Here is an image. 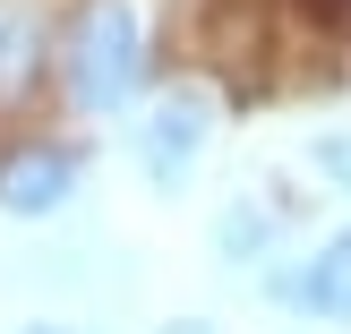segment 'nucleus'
I'll return each instance as SVG.
<instances>
[{"instance_id":"nucleus-1","label":"nucleus","mask_w":351,"mask_h":334,"mask_svg":"<svg viewBox=\"0 0 351 334\" xmlns=\"http://www.w3.org/2000/svg\"><path fill=\"white\" fill-rule=\"evenodd\" d=\"M60 77H69L77 112L137 103V86H146V17H137V0H86L69 43H60Z\"/></svg>"},{"instance_id":"nucleus-2","label":"nucleus","mask_w":351,"mask_h":334,"mask_svg":"<svg viewBox=\"0 0 351 334\" xmlns=\"http://www.w3.org/2000/svg\"><path fill=\"white\" fill-rule=\"evenodd\" d=\"M206 137H215V103H206L197 86H171V95L154 103L146 120H137V171H146V180L171 198V189H180L189 171H197Z\"/></svg>"},{"instance_id":"nucleus-3","label":"nucleus","mask_w":351,"mask_h":334,"mask_svg":"<svg viewBox=\"0 0 351 334\" xmlns=\"http://www.w3.org/2000/svg\"><path fill=\"white\" fill-rule=\"evenodd\" d=\"M69 198H77V154H69L60 137H17V146L0 154V215L43 223V215H60Z\"/></svg>"},{"instance_id":"nucleus-4","label":"nucleus","mask_w":351,"mask_h":334,"mask_svg":"<svg viewBox=\"0 0 351 334\" xmlns=\"http://www.w3.org/2000/svg\"><path fill=\"white\" fill-rule=\"evenodd\" d=\"M274 300L300 309V318H326V326H351V232H335L308 266H291L274 283Z\"/></svg>"},{"instance_id":"nucleus-5","label":"nucleus","mask_w":351,"mask_h":334,"mask_svg":"<svg viewBox=\"0 0 351 334\" xmlns=\"http://www.w3.org/2000/svg\"><path fill=\"white\" fill-rule=\"evenodd\" d=\"M34 77H43V9L0 0V120L34 95Z\"/></svg>"},{"instance_id":"nucleus-6","label":"nucleus","mask_w":351,"mask_h":334,"mask_svg":"<svg viewBox=\"0 0 351 334\" xmlns=\"http://www.w3.org/2000/svg\"><path fill=\"white\" fill-rule=\"evenodd\" d=\"M266 249H274V215L257 198H232L215 215V257L223 266H266Z\"/></svg>"},{"instance_id":"nucleus-7","label":"nucleus","mask_w":351,"mask_h":334,"mask_svg":"<svg viewBox=\"0 0 351 334\" xmlns=\"http://www.w3.org/2000/svg\"><path fill=\"white\" fill-rule=\"evenodd\" d=\"M308 163L326 171V189H343V198H351V129H335V137H317V146H308Z\"/></svg>"},{"instance_id":"nucleus-8","label":"nucleus","mask_w":351,"mask_h":334,"mask_svg":"<svg viewBox=\"0 0 351 334\" xmlns=\"http://www.w3.org/2000/svg\"><path fill=\"white\" fill-rule=\"evenodd\" d=\"M163 334H223V326H206V318H171Z\"/></svg>"},{"instance_id":"nucleus-9","label":"nucleus","mask_w":351,"mask_h":334,"mask_svg":"<svg viewBox=\"0 0 351 334\" xmlns=\"http://www.w3.org/2000/svg\"><path fill=\"white\" fill-rule=\"evenodd\" d=\"M26 334H60V326H26Z\"/></svg>"}]
</instances>
